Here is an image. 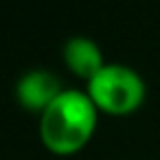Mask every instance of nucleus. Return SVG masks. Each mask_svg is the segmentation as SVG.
<instances>
[{
    "label": "nucleus",
    "instance_id": "obj_1",
    "mask_svg": "<svg viewBox=\"0 0 160 160\" xmlns=\"http://www.w3.org/2000/svg\"><path fill=\"white\" fill-rule=\"evenodd\" d=\"M97 105L88 92L64 90L44 112L40 121L42 142L59 156H68L86 147L97 127Z\"/></svg>",
    "mask_w": 160,
    "mask_h": 160
},
{
    "label": "nucleus",
    "instance_id": "obj_2",
    "mask_svg": "<svg viewBox=\"0 0 160 160\" xmlns=\"http://www.w3.org/2000/svg\"><path fill=\"white\" fill-rule=\"evenodd\" d=\"M88 97L97 110L108 114H129L145 101V81L136 70L121 64H105L90 81Z\"/></svg>",
    "mask_w": 160,
    "mask_h": 160
},
{
    "label": "nucleus",
    "instance_id": "obj_3",
    "mask_svg": "<svg viewBox=\"0 0 160 160\" xmlns=\"http://www.w3.org/2000/svg\"><path fill=\"white\" fill-rule=\"evenodd\" d=\"M62 83L59 79L48 72V70H31L27 72L18 88H16V94H18V101L24 110H31V112H44L59 94H62Z\"/></svg>",
    "mask_w": 160,
    "mask_h": 160
},
{
    "label": "nucleus",
    "instance_id": "obj_4",
    "mask_svg": "<svg viewBox=\"0 0 160 160\" xmlns=\"http://www.w3.org/2000/svg\"><path fill=\"white\" fill-rule=\"evenodd\" d=\"M64 59L77 77H83L88 81L105 66L101 48L88 38H72L64 46Z\"/></svg>",
    "mask_w": 160,
    "mask_h": 160
}]
</instances>
